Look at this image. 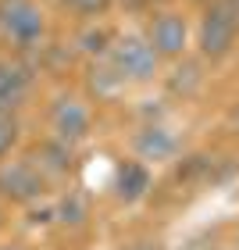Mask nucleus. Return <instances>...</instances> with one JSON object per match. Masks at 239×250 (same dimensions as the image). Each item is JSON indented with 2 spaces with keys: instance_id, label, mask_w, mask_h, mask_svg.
Here are the masks:
<instances>
[{
  "instance_id": "obj_14",
  "label": "nucleus",
  "mask_w": 239,
  "mask_h": 250,
  "mask_svg": "<svg viewBox=\"0 0 239 250\" xmlns=\"http://www.w3.org/2000/svg\"><path fill=\"white\" fill-rule=\"evenodd\" d=\"M111 43H115V32H111L107 25H97V18H93V21H89V25L75 36V50L82 54L86 61H93V58H107Z\"/></svg>"
},
{
  "instance_id": "obj_10",
  "label": "nucleus",
  "mask_w": 239,
  "mask_h": 250,
  "mask_svg": "<svg viewBox=\"0 0 239 250\" xmlns=\"http://www.w3.org/2000/svg\"><path fill=\"white\" fill-rule=\"evenodd\" d=\"M146 40H150V47L161 54V61H179L186 58L189 50V21L182 11H157L150 18V25H146Z\"/></svg>"
},
{
  "instance_id": "obj_23",
  "label": "nucleus",
  "mask_w": 239,
  "mask_h": 250,
  "mask_svg": "<svg viewBox=\"0 0 239 250\" xmlns=\"http://www.w3.org/2000/svg\"><path fill=\"white\" fill-rule=\"evenodd\" d=\"M236 247H239V232H236Z\"/></svg>"
},
{
  "instance_id": "obj_22",
  "label": "nucleus",
  "mask_w": 239,
  "mask_h": 250,
  "mask_svg": "<svg viewBox=\"0 0 239 250\" xmlns=\"http://www.w3.org/2000/svg\"><path fill=\"white\" fill-rule=\"evenodd\" d=\"M197 4H211V0H197Z\"/></svg>"
},
{
  "instance_id": "obj_16",
  "label": "nucleus",
  "mask_w": 239,
  "mask_h": 250,
  "mask_svg": "<svg viewBox=\"0 0 239 250\" xmlns=\"http://www.w3.org/2000/svg\"><path fill=\"white\" fill-rule=\"evenodd\" d=\"M58 4H61L64 11H72V15H79V18H89V21H93V18H104L115 0H58Z\"/></svg>"
},
{
  "instance_id": "obj_3",
  "label": "nucleus",
  "mask_w": 239,
  "mask_h": 250,
  "mask_svg": "<svg viewBox=\"0 0 239 250\" xmlns=\"http://www.w3.org/2000/svg\"><path fill=\"white\" fill-rule=\"evenodd\" d=\"M0 36L15 54L29 58L47 43V15L36 0H0Z\"/></svg>"
},
{
  "instance_id": "obj_15",
  "label": "nucleus",
  "mask_w": 239,
  "mask_h": 250,
  "mask_svg": "<svg viewBox=\"0 0 239 250\" xmlns=\"http://www.w3.org/2000/svg\"><path fill=\"white\" fill-rule=\"evenodd\" d=\"M21 143H25L21 115H0V161H7L11 154H18Z\"/></svg>"
},
{
  "instance_id": "obj_2",
  "label": "nucleus",
  "mask_w": 239,
  "mask_h": 250,
  "mask_svg": "<svg viewBox=\"0 0 239 250\" xmlns=\"http://www.w3.org/2000/svg\"><path fill=\"white\" fill-rule=\"evenodd\" d=\"M43 122H47V132L61 136V140L75 143V146H86L89 140H93V129H97L89 97H82L79 89H68V86L58 89V93L47 100Z\"/></svg>"
},
{
  "instance_id": "obj_1",
  "label": "nucleus",
  "mask_w": 239,
  "mask_h": 250,
  "mask_svg": "<svg viewBox=\"0 0 239 250\" xmlns=\"http://www.w3.org/2000/svg\"><path fill=\"white\" fill-rule=\"evenodd\" d=\"M79 150H82V146L68 143V140H61V136H54V132L25 136V143H21V154L40 168L43 179H47L54 189H64V186L75 183L79 168H82Z\"/></svg>"
},
{
  "instance_id": "obj_6",
  "label": "nucleus",
  "mask_w": 239,
  "mask_h": 250,
  "mask_svg": "<svg viewBox=\"0 0 239 250\" xmlns=\"http://www.w3.org/2000/svg\"><path fill=\"white\" fill-rule=\"evenodd\" d=\"M107 58L129 86H150L161 79V54L150 47L146 32H115Z\"/></svg>"
},
{
  "instance_id": "obj_20",
  "label": "nucleus",
  "mask_w": 239,
  "mask_h": 250,
  "mask_svg": "<svg viewBox=\"0 0 239 250\" xmlns=\"http://www.w3.org/2000/svg\"><path fill=\"white\" fill-rule=\"evenodd\" d=\"M232 125H236V132H239V107H236V115H232Z\"/></svg>"
},
{
  "instance_id": "obj_17",
  "label": "nucleus",
  "mask_w": 239,
  "mask_h": 250,
  "mask_svg": "<svg viewBox=\"0 0 239 250\" xmlns=\"http://www.w3.org/2000/svg\"><path fill=\"white\" fill-rule=\"evenodd\" d=\"M118 250H164V243L157 240V236H139V240H129V243H121Z\"/></svg>"
},
{
  "instance_id": "obj_13",
  "label": "nucleus",
  "mask_w": 239,
  "mask_h": 250,
  "mask_svg": "<svg viewBox=\"0 0 239 250\" xmlns=\"http://www.w3.org/2000/svg\"><path fill=\"white\" fill-rule=\"evenodd\" d=\"M129 83L118 75V68L111 64V58H93L86 61V93L93 100H118Z\"/></svg>"
},
{
  "instance_id": "obj_12",
  "label": "nucleus",
  "mask_w": 239,
  "mask_h": 250,
  "mask_svg": "<svg viewBox=\"0 0 239 250\" xmlns=\"http://www.w3.org/2000/svg\"><path fill=\"white\" fill-rule=\"evenodd\" d=\"M203 83H207V75H203V58H179L175 68L164 75V93L172 100H193L203 89Z\"/></svg>"
},
{
  "instance_id": "obj_19",
  "label": "nucleus",
  "mask_w": 239,
  "mask_h": 250,
  "mask_svg": "<svg viewBox=\"0 0 239 250\" xmlns=\"http://www.w3.org/2000/svg\"><path fill=\"white\" fill-rule=\"evenodd\" d=\"M0 250H29V247L21 240H7V236H4V240H0Z\"/></svg>"
},
{
  "instance_id": "obj_18",
  "label": "nucleus",
  "mask_w": 239,
  "mask_h": 250,
  "mask_svg": "<svg viewBox=\"0 0 239 250\" xmlns=\"http://www.w3.org/2000/svg\"><path fill=\"white\" fill-rule=\"evenodd\" d=\"M7 229H11V208H7V204H0V240L7 236Z\"/></svg>"
},
{
  "instance_id": "obj_24",
  "label": "nucleus",
  "mask_w": 239,
  "mask_h": 250,
  "mask_svg": "<svg viewBox=\"0 0 239 250\" xmlns=\"http://www.w3.org/2000/svg\"><path fill=\"white\" fill-rule=\"evenodd\" d=\"M232 4H239V0H232Z\"/></svg>"
},
{
  "instance_id": "obj_7",
  "label": "nucleus",
  "mask_w": 239,
  "mask_h": 250,
  "mask_svg": "<svg viewBox=\"0 0 239 250\" xmlns=\"http://www.w3.org/2000/svg\"><path fill=\"white\" fill-rule=\"evenodd\" d=\"M36 93V64L21 54H0V111L25 115Z\"/></svg>"
},
{
  "instance_id": "obj_25",
  "label": "nucleus",
  "mask_w": 239,
  "mask_h": 250,
  "mask_svg": "<svg viewBox=\"0 0 239 250\" xmlns=\"http://www.w3.org/2000/svg\"><path fill=\"white\" fill-rule=\"evenodd\" d=\"M161 4H168V0H161Z\"/></svg>"
},
{
  "instance_id": "obj_8",
  "label": "nucleus",
  "mask_w": 239,
  "mask_h": 250,
  "mask_svg": "<svg viewBox=\"0 0 239 250\" xmlns=\"http://www.w3.org/2000/svg\"><path fill=\"white\" fill-rule=\"evenodd\" d=\"M129 150L132 157H139L146 165H172L182 154V136L172 132L164 122H143L139 129L129 136Z\"/></svg>"
},
{
  "instance_id": "obj_5",
  "label": "nucleus",
  "mask_w": 239,
  "mask_h": 250,
  "mask_svg": "<svg viewBox=\"0 0 239 250\" xmlns=\"http://www.w3.org/2000/svg\"><path fill=\"white\" fill-rule=\"evenodd\" d=\"M54 193L58 189L43 179V172L21 150L0 161V204H7L11 211H25L29 204H40Z\"/></svg>"
},
{
  "instance_id": "obj_9",
  "label": "nucleus",
  "mask_w": 239,
  "mask_h": 250,
  "mask_svg": "<svg viewBox=\"0 0 239 250\" xmlns=\"http://www.w3.org/2000/svg\"><path fill=\"white\" fill-rule=\"evenodd\" d=\"M93 218H97V211H93V197L72 183V186H64L54 193V229L64 232V236H86L89 229H93Z\"/></svg>"
},
{
  "instance_id": "obj_11",
  "label": "nucleus",
  "mask_w": 239,
  "mask_h": 250,
  "mask_svg": "<svg viewBox=\"0 0 239 250\" xmlns=\"http://www.w3.org/2000/svg\"><path fill=\"white\" fill-rule=\"evenodd\" d=\"M107 189H111V197H115V204H121V208H136V204H143L146 197H150V189H154L150 165L139 161V157H118Z\"/></svg>"
},
{
  "instance_id": "obj_4",
  "label": "nucleus",
  "mask_w": 239,
  "mask_h": 250,
  "mask_svg": "<svg viewBox=\"0 0 239 250\" xmlns=\"http://www.w3.org/2000/svg\"><path fill=\"white\" fill-rule=\"evenodd\" d=\"M239 40V4L232 0H211L203 4L197 25V54L203 61H225Z\"/></svg>"
},
{
  "instance_id": "obj_21",
  "label": "nucleus",
  "mask_w": 239,
  "mask_h": 250,
  "mask_svg": "<svg viewBox=\"0 0 239 250\" xmlns=\"http://www.w3.org/2000/svg\"><path fill=\"white\" fill-rule=\"evenodd\" d=\"M214 250H239V247H236V243H232V247H221V243H218V247H214Z\"/></svg>"
}]
</instances>
